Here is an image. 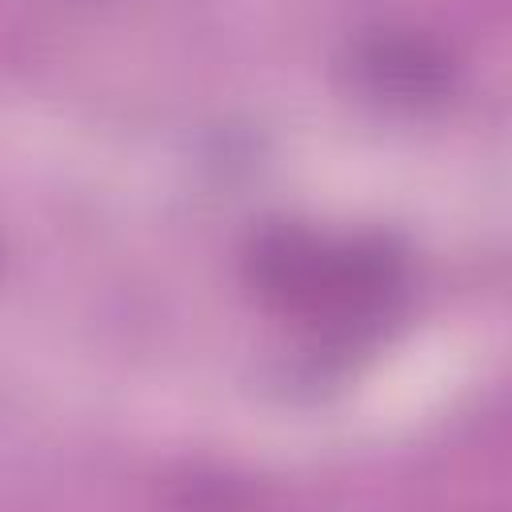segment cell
Here are the masks:
<instances>
[{"label":"cell","mask_w":512,"mask_h":512,"mask_svg":"<svg viewBox=\"0 0 512 512\" xmlns=\"http://www.w3.org/2000/svg\"><path fill=\"white\" fill-rule=\"evenodd\" d=\"M252 284L284 312L356 320L392 300L400 260L380 240H324L300 228H272L252 244Z\"/></svg>","instance_id":"cell-1"},{"label":"cell","mask_w":512,"mask_h":512,"mask_svg":"<svg viewBox=\"0 0 512 512\" xmlns=\"http://www.w3.org/2000/svg\"><path fill=\"white\" fill-rule=\"evenodd\" d=\"M352 80L384 100V104H400V108H416V104H432L452 88V60L440 44H432L428 36L416 32H372L364 36L352 56H348Z\"/></svg>","instance_id":"cell-2"}]
</instances>
